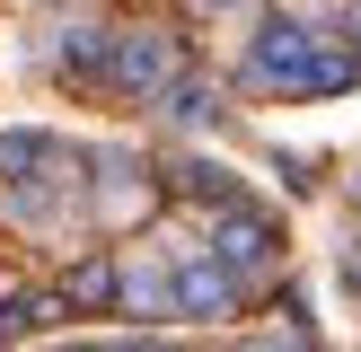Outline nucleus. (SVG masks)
I'll return each mask as SVG.
<instances>
[{
    "mask_svg": "<svg viewBox=\"0 0 361 352\" xmlns=\"http://www.w3.org/2000/svg\"><path fill=\"white\" fill-rule=\"evenodd\" d=\"M247 80L256 88H282V97H326V88H353L361 62L335 35H317L300 9H274L256 35H247Z\"/></svg>",
    "mask_w": 361,
    "mask_h": 352,
    "instance_id": "obj_1",
    "label": "nucleus"
},
{
    "mask_svg": "<svg viewBox=\"0 0 361 352\" xmlns=\"http://www.w3.org/2000/svg\"><path fill=\"white\" fill-rule=\"evenodd\" d=\"M168 80H176V35L123 27L115 44H106V88H115V97H159Z\"/></svg>",
    "mask_w": 361,
    "mask_h": 352,
    "instance_id": "obj_2",
    "label": "nucleus"
},
{
    "mask_svg": "<svg viewBox=\"0 0 361 352\" xmlns=\"http://www.w3.org/2000/svg\"><path fill=\"white\" fill-rule=\"evenodd\" d=\"M212 264L247 291V282H264V273L282 264V229L264 220V211H229V220L212 229Z\"/></svg>",
    "mask_w": 361,
    "mask_h": 352,
    "instance_id": "obj_3",
    "label": "nucleus"
},
{
    "mask_svg": "<svg viewBox=\"0 0 361 352\" xmlns=\"http://www.w3.org/2000/svg\"><path fill=\"white\" fill-rule=\"evenodd\" d=\"M53 168H62V141L53 132H0V176L18 185H53Z\"/></svg>",
    "mask_w": 361,
    "mask_h": 352,
    "instance_id": "obj_4",
    "label": "nucleus"
},
{
    "mask_svg": "<svg viewBox=\"0 0 361 352\" xmlns=\"http://www.w3.org/2000/svg\"><path fill=\"white\" fill-rule=\"evenodd\" d=\"M159 115H168L176 132H203V123L221 115V97H212L203 80H168V88H159Z\"/></svg>",
    "mask_w": 361,
    "mask_h": 352,
    "instance_id": "obj_5",
    "label": "nucleus"
},
{
    "mask_svg": "<svg viewBox=\"0 0 361 352\" xmlns=\"http://www.w3.org/2000/svg\"><path fill=\"white\" fill-rule=\"evenodd\" d=\"M247 352H309L300 334H264V344H247Z\"/></svg>",
    "mask_w": 361,
    "mask_h": 352,
    "instance_id": "obj_6",
    "label": "nucleus"
},
{
    "mask_svg": "<svg viewBox=\"0 0 361 352\" xmlns=\"http://www.w3.org/2000/svg\"><path fill=\"white\" fill-rule=\"evenodd\" d=\"M115 352H176V344H150V334H133V344H115Z\"/></svg>",
    "mask_w": 361,
    "mask_h": 352,
    "instance_id": "obj_7",
    "label": "nucleus"
},
{
    "mask_svg": "<svg viewBox=\"0 0 361 352\" xmlns=\"http://www.w3.org/2000/svg\"><path fill=\"white\" fill-rule=\"evenodd\" d=\"M194 9H212V18H229V9H247V0H194Z\"/></svg>",
    "mask_w": 361,
    "mask_h": 352,
    "instance_id": "obj_8",
    "label": "nucleus"
},
{
    "mask_svg": "<svg viewBox=\"0 0 361 352\" xmlns=\"http://www.w3.org/2000/svg\"><path fill=\"white\" fill-rule=\"evenodd\" d=\"M44 352H97V344H44Z\"/></svg>",
    "mask_w": 361,
    "mask_h": 352,
    "instance_id": "obj_9",
    "label": "nucleus"
},
{
    "mask_svg": "<svg viewBox=\"0 0 361 352\" xmlns=\"http://www.w3.org/2000/svg\"><path fill=\"white\" fill-rule=\"evenodd\" d=\"M353 291H361V246H353Z\"/></svg>",
    "mask_w": 361,
    "mask_h": 352,
    "instance_id": "obj_10",
    "label": "nucleus"
}]
</instances>
